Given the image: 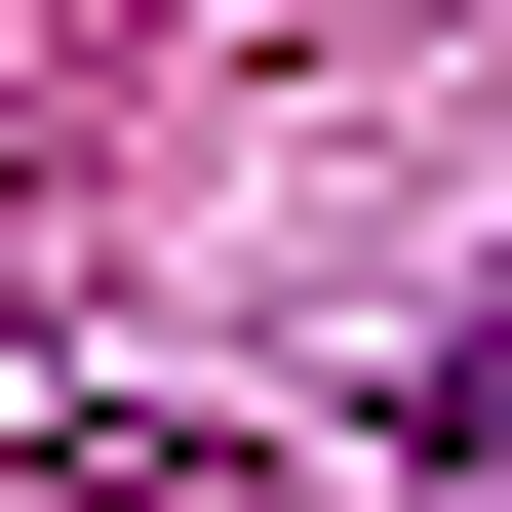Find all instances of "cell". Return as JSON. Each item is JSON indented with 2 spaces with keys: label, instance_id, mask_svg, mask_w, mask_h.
I'll return each instance as SVG.
<instances>
[{
  "label": "cell",
  "instance_id": "6da1fadb",
  "mask_svg": "<svg viewBox=\"0 0 512 512\" xmlns=\"http://www.w3.org/2000/svg\"><path fill=\"white\" fill-rule=\"evenodd\" d=\"M434 512H512V316H473V355H434Z\"/></svg>",
  "mask_w": 512,
  "mask_h": 512
}]
</instances>
